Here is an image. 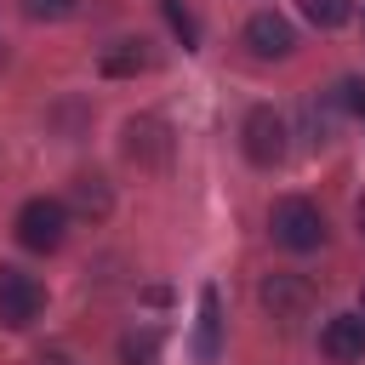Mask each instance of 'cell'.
I'll return each instance as SVG.
<instances>
[{"label":"cell","mask_w":365,"mask_h":365,"mask_svg":"<svg viewBox=\"0 0 365 365\" xmlns=\"http://www.w3.org/2000/svg\"><path fill=\"white\" fill-rule=\"evenodd\" d=\"M268 234H274L285 251H319V245H325V211H319L308 194H285V200H274V211H268Z\"/></svg>","instance_id":"6da1fadb"},{"label":"cell","mask_w":365,"mask_h":365,"mask_svg":"<svg viewBox=\"0 0 365 365\" xmlns=\"http://www.w3.org/2000/svg\"><path fill=\"white\" fill-rule=\"evenodd\" d=\"M291 137V125H285V114L279 108H268V103H257V108H245V120H240V148H245V160L251 165H279L285 160V143Z\"/></svg>","instance_id":"7a4b0ae2"},{"label":"cell","mask_w":365,"mask_h":365,"mask_svg":"<svg viewBox=\"0 0 365 365\" xmlns=\"http://www.w3.org/2000/svg\"><path fill=\"white\" fill-rule=\"evenodd\" d=\"M11 234H17V245H23V251H57V245H63V234H68V205H63V200L34 194V200H23V205H17Z\"/></svg>","instance_id":"3957f363"},{"label":"cell","mask_w":365,"mask_h":365,"mask_svg":"<svg viewBox=\"0 0 365 365\" xmlns=\"http://www.w3.org/2000/svg\"><path fill=\"white\" fill-rule=\"evenodd\" d=\"M257 302L274 314V319H308L314 308H319V285L308 279V274H291V268H279V274H262V285H257Z\"/></svg>","instance_id":"277c9868"},{"label":"cell","mask_w":365,"mask_h":365,"mask_svg":"<svg viewBox=\"0 0 365 365\" xmlns=\"http://www.w3.org/2000/svg\"><path fill=\"white\" fill-rule=\"evenodd\" d=\"M120 148H125V160L137 171H165L171 154H177V137H171V125L160 114H137V120H125V143Z\"/></svg>","instance_id":"5b68a950"},{"label":"cell","mask_w":365,"mask_h":365,"mask_svg":"<svg viewBox=\"0 0 365 365\" xmlns=\"http://www.w3.org/2000/svg\"><path fill=\"white\" fill-rule=\"evenodd\" d=\"M40 314H46V285L34 274H23V268H0V325L23 331Z\"/></svg>","instance_id":"8992f818"},{"label":"cell","mask_w":365,"mask_h":365,"mask_svg":"<svg viewBox=\"0 0 365 365\" xmlns=\"http://www.w3.org/2000/svg\"><path fill=\"white\" fill-rule=\"evenodd\" d=\"M240 40H245V51H251V57H262V63H279V57H291V51H297V29H291L279 11H251Z\"/></svg>","instance_id":"52a82bcc"},{"label":"cell","mask_w":365,"mask_h":365,"mask_svg":"<svg viewBox=\"0 0 365 365\" xmlns=\"http://www.w3.org/2000/svg\"><path fill=\"white\" fill-rule=\"evenodd\" d=\"M217 354H222V297H217V285H200L188 359H194V365H217Z\"/></svg>","instance_id":"ba28073f"},{"label":"cell","mask_w":365,"mask_h":365,"mask_svg":"<svg viewBox=\"0 0 365 365\" xmlns=\"http://www.w3.org/2000/svg\"><path fill=\"white\" fill-rule=\"evenodd\" d=\"M319 354L336 359V365L365 359V314H359V308H354V314H331V319L319 325Z\"/></svg>","instance_id":"9c48e42d"},{"label":"cell","mask_w":365,"mask_h":365,"mask_svg":"<svg viewBox=\"0 0 365 365\" xmlns=\"http://www.w3.org/2000/svg\"><path fill=\"white\" fill-rule=\"evenodd\" d=\"M74 217H91V222H103L108 211H114V188H108V177L103 171H74L68 177V200H63Z\"/></svg>","instance_id":"30bf717a"},{"label":"cell","mask_w":365,"mask_h":365,"mask_svg":"<svg viewBox=\"0 0 365 365\" xmlns=\"http://www.w3.org/2000/svg\"><path fill=\"white\" fill-rule=\"evenodd\" d=\"M97 68H103L108 80H120V74H143V68H154V51H148V40H114V46H103Z\"/></svg>","instance_id":"8fae6325"},{"label":"cell","mask_w":365,"mask_h":365,"mask_svg":"<svg viewBox=\"0 0 365 365\" xmlns=\"http://www.w3.org/2000/svg\"><path fill=\"white\" fill-rule=\"evenodd\" d=\"M120 359H125V365H154V359H160V331H154V325L125 331V336H120Z\"/></svg>","instance_id":"7c38bea8"},{"label":"cell","mask_w":365,"mask_h":365,"mask_svg":"<svg viewBox=\"0 0 365 365\" xmlns=\"http://www.w3.org/2000/svg\"><path fill=\"white\" fill-rule=\"evenodd\" d=\"M302 11H308L314 29H342L354 17V0H302Z\"/></svg>","instance_id":"4fadbf2b"},{"label":"cell","mask_w":365,"mask_h":365,"mask_svg":"<svg viewBox=\"0 0 365 365\" xmlns=\"http://www.w3.org/2000/svg\"><path fill=\"white\" fill-rule=\"evenodd\" d=\"M160 6H165V23L177 29V40H182V46H200V23H194V11H188L182 0H160Z\"/></svg>","instance_id":"5bb4252c"},{"label":"cell","mask_w":365,"mask_h":365,"mask_svg":"<svg viewBox=\"0 0 365 365\" xmlns=\"http://www.w3.org/2000/svg\"><path fill=\"white\" fill-rule=\"evenodd\" d=\"M74 6H80V0H23V11H29L34 23H63V17H74Z\"/></svg>","instance_id":"9a60e30c"},{"label":"cell","mask_w":365,"mask_h":365,"mask_svg":"<svg viewBox=\"0 0 365 365\" xmlns=\"http://www.w3.org/2000/svg\"><path fill=\"white\" fill-rule=\"evenodd\" d=\"M29 365H80V354H74V348H40Z\"/></svg>","instance_id":"2e32d148"},{"label":"cell","mask_w":365,"mask_h":365,"mask_svg":"<svg viewBox=\"0 0 365 365\" xmlns=\"http://www.w3.org/2000/svg\"><path fill=\"white\" fill-rule=\"evenodd\" d=\"M354 222H359V240H365V200L354 205Z\"/></svg>","instance_id":"e0dca14e"},{"label":"cell","mask_w":365,"mask_h":365,"mask_svg":"<svg viewBox=\"0 0 365 365\" xmlns=\"http://www.w3.org/2000/svg\"><path fill=\"white\" fill-rule=\"evenodd\" d=\"M359 314H365V291H359Z\"/></svg>","instance_id":"ac0fdd59"}]
</instances>
